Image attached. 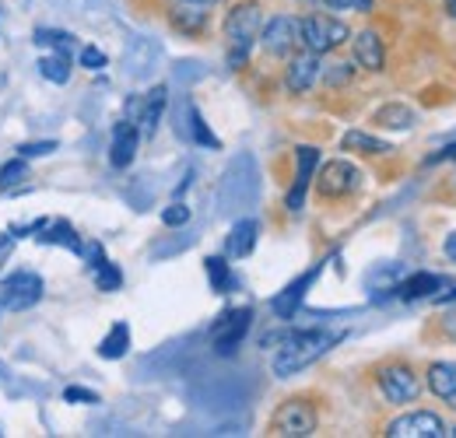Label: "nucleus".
Returning <instances> with one entry per match:
<instances>
[{
    "instance_id": "obj_1",
    "label": "nucleus",
    "mask_w": 456,
    "mask_h": 438,
    "mask_svg": "<svg viewBox=\"0 0 456 438\" xmlns=\"http://www.w3.org/2000/svg\"><path fill=\"white\" fill-rule=\"evenodd\" d=\"M338 340H341V333H334V329H298V333H291L281 340V347L274 354V376L278 379L298 376L302 369L316 365Z\"/></svg>"
},
{
    "instance_id": "obj_2",
    "label": "nucleus",
    "mask_w": 456,
    "mask_h": 438,
    "mask_svg": "<svg viewBox=\"0 0 456 438\" xmlns=\"http://www.w3.org/2000/svg\"><path fill=\"white\" fill-rule=\"evenodd\" d=\"M260 7L256 4H239L232 7L225 18V39H228V67H242L253 43L260 39Z\"/></svg>"
},
{
    "instance_id": "obj_3",
    "label": "nucleus",
    "mask_w": 456,
    "mask_h": 438,
    "mask_svg": "<svg viewBox=\"0 0 456 438\" xmlns=\"http://www.w3.org/2000/svg\"><path fill=\"white\" fill-rule=\"evenodd\" d=\"M249 327H253V309H249V305H239V309L222 312V320L211 329V347H215V354L232 358V354L242 347Z\"/></svg>"
},
{
    "instance_id": "obj_4",
    "label": "nucleus",
    "mask_w": 456,
    "mask_h": 438,
    "mask_svg": "<svg viewBox=\"0 0 456 438\" xmlns=\"http://www.w3.org/2000/svg\"><path fill=\"white\" fill-rule=\"evenodd\" d=\"M341 43H347V25L330 18V14H309L302 18V46L309 53H330Z\"/></svg>"
},
{
    "instance_id": "obj_5",
    "label": "nucleus",
    "mask_w": 456,
    "mask_h": 438,
    "mask_svg": "<svg viewBox=\"0 0 456 438\" xmlns=\"http://www.w3.org/2000/svg\"><path fill=\"white\" fill-rule=\"evenodd\" d=\"M43 277L32 274V271H14L11 277L0 280V305L11 309V312H25L32 305L43 302Z\"/></svg>"
},
{
    "instance_id": "obj_6",
    "label": "nucleus",
    "mask_w": 456,
    "mask_h": 438,
    "mask_svg": "<svg viewBox=\"0 0 456 438\" xmlns=\"http://www.w3.org/2000/svg\"><path fill=\"white\" fill-rule=\"evenodd\" d=\"M271 432L288 438H305L316 432V410L305 400H288L278 407V414L271 418Z\"/></svg>"
},
{
    "instance_id": "obj_7",
    "label": "nucleus",
    "mask_w": 456,
    "mask_h": 438,
    "mask_svg": "<svg viewBox=\"0 0 456 438\" xmlns=\"http://www.w3.org/2000/svg\"><path fill=\"white\" fill-rule=\"evenodd\" d=\"M260 43L271 56H288L295 46H302V18H291V14L271 18L260 32Z\"/></svg>"
},
{
    "instance_id": "obj_8",
    "label": "nucleus",
    "mask_w": 456,
    "mask_h": 438,
    "mask_svg": "<svg viewBox=\"0 0 456 438\" xmlns=\"http://www.w3.org/2000/svg\"><path fill=\"white\" fill-rule=\"evenodd\" d=\"M211 7H215V0H172V28L183 36H204V28L211 21Z\"/></svg>"
},
{
    "instance_id": "obj_9",
    "label": "nucleus",
    "mask_w": 456,
    "mask_h": 438,
    "mask_svg": "<svg viewBox=\"0 0 456 438\" xmlns=\"http://www.w3.org/2000/svg\"><path fill=\"white\" fill-rule=\"evenodd\" d=\"M316 186H320V197L341 200V197H351V193L362 186V172L351 162H330V165H323Z\"/></svg>"
},
{
    "instance_id": "obj_10",
    "label": "nucleus",
    "mask_w": 456,
    "mask_h": 438,
    "mask_svg": "<svg viewBox=\"0 0 456 438\" xmlns=\"http://www.w3.org/2000/svg\"><path fill=\"white\" fill-rule=\"evenodd\" d=\"M379 389L390 403H411L421 396V379L407 365H387L379 369Z\"/></svg>"
},
{
    "instance_id": "obj_11",
    "label": "nucleus",
    "mask_w": 456,
    "mask_h": 438,
    "mask_svg": "<svg viewBox=\"0 0 456 438\" xmlns=\"http://www.w3.org/2000/svg\"><path fill=\"white\" fill-rule=\"evenodd\" d=\"M387 435L390 438H439V435H446V428H443V421H439L436 414L418 410V414H403L397 421H390Z\"/></svg>"
},
{
    "instance_id": "obj_12",
    "label": "nucleus",
    "mask_w": 456,
    "mask_h": 438,
    "mask_svg": "<svg viewBox=\"0 0 456 438\" xmlns=\"http://www.w3.org/2000/svg\"><path fill=\"white\" fill-rule=\"evenodd\" d=\"M137 144H141V130L137 123L123 119L113 126V144H110V162L113 168H126V165L137 158Z\"/></svg>"
},
{
    "instance_id": "obj_13",
    "label": "nucleus",
    "mask_w": 456,
    "mask_h": 438,
    "mask_svg": "<svg viewBox=\"0 0 456 438\" xmlns=\"http://www.w3.org/2000/svg\"><path fill=\"white\" fill-rule=\"evenodd\" d=\"M450 288V277L446 274H414L407 277V280H397V298L403 302H418V298H436L439 291H446Z\"/></svg>"
},
{
    "instance_id": "obj_14",
    "label": "nucleus",
    "mask_w": 456,
    "mask_h": 438,
    "mask_svg": "<svg viewBox=\"0 0 456 438\" xmlns=\"http://www.w3.org/2000/svg\"><path fill=\"white\" fill-rule=\"evenodd\" d=\"M320 271H323V267H313L309 274H302L298 280H291L285 291H281V295H278V298L271 302V309H274V316H278V320H291V316L298 312V305H302L305 291L313 288V280L320 277Z\"/></svg>"
},
{
    "instance_id": "obj_15",
    "label": "nucleus",
    "mask_w": 456,
    "mask_h": 438,
    "mask_svg": "<svg viewBox=\"0 0 456 438\" xmlns=\"http://www.w3.org/2000/svg\"><path fill=\"white\" fill-rule=\"evenodd\" d=\"M316 162H320V151L316 148H298V172H295V186L288 193V211H302L305 190H309L313 172H316Z\"/></svg>"
},
{
    "instance_id": "obj_16",
    "label": "nucleus",
    "mask_w": 456,
    "mask_h": 438,
    "mask_svg": "<svg viewBox=\"0 0 456 438\" xmlns=\"http://www.w3.org/2000/svg\"><path fill=\"white\" fill-rule=\"evenodd\" d=\"M256 239H260V224L253 218H242L232 224L228 231V242H225V253L232 260H246L253 249H256Z\"/></svg>"
},
{
    "instance_id": "obj_17",
    "label": "nucleus",
    "mask_w": 456,
    "mask_h": 438,
    "mask_svg": "<svg viewBox=\"0 0 456 438\" xmlns=\"http://www.w3.org/2000/svg\"><path fill=\"white\" fill-rule=\"evenodd\" d=\"M320 77V60H316V53H298L291 63H288V74H285V81H288V88L291 92H309L313 88V81Z\"/></svg>"
},
{
    "instance_id": "obj_18",
    "label": "nucleus",
    "mask_w": 456,
    "mask_h": 438,
    "mask_svg": "<svg viewBox=\"0 0 456 438\" xmlns=\"http://www.w3.org/2000/svg\"><path fill=\"white\" fill-rule=\"evenodd\" d=\"M155 60H159V46H155L151 39H137V43L126 50V56H123L130 77H148V74L155 70Z\"/></svg>"
},
{
    "instance_id": "obj_19",
    "label": "nucleus",
    "mask_w": 456,
    "mask_h": 438,
    "mask_svg": "<svg viewBox=\"0 0 456 438\" xmlns=\"http://www.w3.org/2000/svg\"><path fill=\"white\" fill-rule=\"evenodd\" d=\"M428 389L450 407H456V361H436L428 369Z\"/></svg>"
},
{
    "instance_id": "obj_20",
    "label": "nucleus",
    "mask_w": 456,
    "mask_h": 438,
    "mask_svg": "<svg viewBox=\"0 0 456 438\" xmlns=\"http://www.w3.org/2000/svg\"><path fill=\"white\" fill-rule=\"evenodd\" d=\"M166 102H169V92H166L162 85L151 88V92L144 95V102H141V110H137V123L144 126V134H155V130H159L162 112H166Z\"/></svg>"
},
{
    "instance_id": "obj_21",
    "label": "nucleus",
    "mask_w": 456,
    "mask_h": 438,
    "mask_svg": "<svg viewBox=\"0 0 456 438\" xmlns=\"http://www.w3.org/2000/svg\"><path fill=\"white\" fill-rule=\"evenodd\" d=\"M354 60L365 67V70H383V39L376 32H358L354 36Z\"/></svg>"
},
{
    "instance_id": "obj_22",
    "label": "nucleus",
    "mask_w": 456,
    "mask_h": 438,
    "mask_svg": "<svg viewBox=\"0 0 456 438\" xmlns=\"http://www.w3.org/2000/svg\"><path fill=\"white\" fill-rule=\"evenodd\" d=\"M126 351H130V327H126V323H116V327L102 337L99 354H102V358H110V361H116V358H123Z\"/></svg>"
},
{
    "instance_id": "obj_23",
    "label": "nucleus",
    "mask_w": 456,
    "mask_h": 438,
    "mask_svg": "<svg viewBox=\"0 0 456 438\" xmlns=\"http://www.w3.org/2000/svg\"><path fill=\"white\" fill-rule=\"evenodd\" d=\"M344 151L387 155V151H394V148H390V144H383V141H376V137H369V134H362V130H351V134H344Z\"/></svg>"
},
{
    "instance_id": "obj_24",
    "label": "nucleus",
    "mask_w": 456,
    "mask_h": 438,
    "mask_svg": "<svg viewBox=\"0 0 456 438\" xmlns=\"http://www.w3.org/2000/svg\"><path fill=\"white\" fill-rule=\"evenodd\" d=\"M376 123L379 126H390V130H411L414 126V112L407 106H383L376 112Z\"/></svg>"
},
{
    "instance_id": "obj_25",
    "label": "nucleus",
    "mask_w": 456,
    "mask_h": 438,
    "mask_svg": "<svg viewBox=\"0 0 456 438\" xmlns=\"http://www.w3.org/2000/svg\"><path fill=\"white\" fill-rule=\"evenodd\" d=\"M39 74L46 77V81H53V85H67L70 81V60L67 56H43L39 60Z\"/></svg>"
},
{
    "instance_id": "obj_26",
    "label": "nucleus",
    "mask_w": 456,
    "mask_h": 438,
    "mask_svg": "<svg viewBox=\"0 0 456 438\" xmlns=\"http://www.w3.org/2000/svg\"><path fill=\"white\" fill-rule=\"evenodd\" d=\"M186 119H190V134H193L197 144H204V148H222V141L208 130V123H204V116L197 112V106H186Z\"/></svg>"
},
{
    "instance_id": "obj_27",
    "label": "nucleus",
    "mask_w": 456,
    "mask_h": 438,
    "mask_svg": "<svg viewBox=\"0 0 456 438\" xmlns=\"http://www.w3.org/2000/svg\"><path fill=\"white\" fill-rule=\"evenodd\" d=\"M39 242H53V246H67V249H74V253H81V239L74 235V228H70L67 221H57L50 235H39Z\"/></svg>"
},
{
    "instance_id": "obj_28",
    "label": "nucleus",
    "mask_w": 456,
    "mask_h": 438,
    "mask_svg": "<svg viewBox=\"0 0 456 438\" xmlns=\"http://www.w3.org/2000/svg\"><path fill=\"white\" fill-rule=\"evenodd\" d=\"M208 277H211V288H215L218 295L235 284V280H232V271H228V264L222 256H208Z\"/></svg>"
},
{
    "instance_id": "obj_29",
    "label": "nucleus",
    "mask_w": 456,
    "mask_h": 438,
    "mask_svg": "<svg viewBox=\"0 0 456 438\" xmlns=\"http://www.w3.org/2000/svg\"><path fill=\"white\" fill-rule=\"evenodd\" d=\"M95 284H99V291H119V284H123L119 267L110 264V260H99L95 264Z\"/></svg>"
},
{
    "instance_id": "obj_30",
    "label": "nucleus",
    "mask_w": 456,
    "mask_h": 438,
    "mask_svg": "<svg viewBox=\"0 0 456 438\" xmlns=\"http://www.w3.org/2000/svg\"><path fill=\"white\" fill-rule=\"evenodd\" d=\"M36 43H39V46H53V50H57L60 56H67V60H70V46H74V43H70V36H67V32H53V28H43V32L36 36Z\"/></svg>"
},
{
    "instance_id": "obj_31",
    "label": "nucleus",
    "mask_w": 456,
    "mask_h": 438,
    "mask_svg": "<svg viewBox=\"0 0 456 438\" xmlns=\"http://www.w3.org/2000/svg\"><path fill=\"white\" fill-rule=\"evenodd\" d=\"M25 175H28V165H25V158L7 162L4 168H0V190H14V186H18Z\"/></svg>"
},
{
    "instance_id": "obj_32",
    "label": "nucleus",
    "mask_w": 456,
    "mask_h": 438,
    "mask_svg": "<svg viewBox=\"0 0 456 438\" xmlns=\"http://www.w3.org/2000/svg\"><path fill=\"white\" fill-rule=\"evenodd\" d=\"M190 218H193V211L186 204H172V207L162 211V224H169V228H183Z\"/></svg>"
},
{
    "instance_id": "obj_33",
    "label": "nucleus",
    "mask_w": 456,
    "mask_h": 438,
    "mask_svg": "<svg viewBox=\"0 0 456 438\" xmlns=\"http://www.w3.org/2000/svg\"><path fill=\"white\" fill-rule=\"evenodd\" d=\"M81 67H88V70H102V67H106V53H102L99 46H85V50H81Z\"/></svg>"
},
{
    "instance_id": "obj_34",
    "label": "nucleus",
    "mask_w": 456,
    "mask_h": 438,
    "mask_svg": "<svg viewBox=\"0 0 456 438\" xmlns=\"http://www.w3.org/2000/svg\"><path fill=\"white\" fill-rule=\"evenodd\" d=\"M63 400L67 403H99V396L92 389H81V385H67L63 389Z\"/></svg>"
},
{
    "instance_id": "obj_35",
    "label": "nucleus",
    "mask_w": 456,
    "mask_h": 438,
    "mask_svg": "<svg viewBox=\"0 0 456 438\" xmlns=\"http://www.w3.org/2000/svg\"><path fill=\"white\" fill-rule=\"evenodd\" d=\"M323 7H334V11H372V0H323Z\"/></svg>"
},
{
    "instance_id": "obj_36",
    "label": "nucleus",
    "mask_w": 456,
    "mask_h": 438,
    "mask_svg": "<svg viewBox=\"0 0 456 438\" xmlns=\"http://www.w3.org/2000/svg\"><path fill=\"white\" fill-rule=\"evenodd\" d=\"M18 151H21V158H39V155H53V151H57V141H43V144H21Z\"/></svg>"
},
{
    "instance_id": "obj_37",
    "label": "nucleus",
    "mask_w": 456,
    "mask_h": 438,
    "mask_svg": "<svg viewBox=\"0 0 456 438\" xmlns=\"http://www.w3.org/2000/svg\"><path fill=\"white\" fill-rule=\"evenodd\" d=\"M436 162H456V141L453 144H446V151H439V155L428 158V165H436Z\"/></svg>"
},
{
    "instance_id": "obj_38",
    "label": "nucleus",
    "mask_w": 456,
    "mask_h": 438,
    "mask_svg": "<svg viewBox=\"0 0 456 438\" xmlns=\"http://www.w3.org/2000/svg\"><path fill=\"white\" fill-rule=\"evenodd\" d=\"M11 246H14V235H0V264H7Z\"/></svg>"
},
{
    "instance_id": "obj_39",
    "label": "nucleus",
    "mask_w": 456,
    "mask_h": 438,
    "mask_svg": "<svg viewBox=\"0 0 456 438\" xmlns=\"http://www.w3.org/2000/svg\"><path fill=\"white\" fill-rule=\"evenodd\" d=\"M443 253H446V256H450V260L456 264V231L450 235V239H446V242H443Z\"/></svg>"
},
{
    "instance_id": "obj_40",
    "label": "nucleus",
    "mask_w": 456,
    "mask_h": 438,
    "mask_svg": "<svg viewBox=\"0 0 456 438\" xmlns=\"http://www.w3.org/2000/svg\"><path fill=\"white\" fill-rule=\"evenodd\" d=\"M436 302H439V305H453V302H456V288H453V291H443V295H436Z\"/></svg>"
},
{
    "instance_id": "obj_41",
    "label": "nucleus",
    "mask_w": 456,
    "mask_h": 438,
    "mask_svg": "<svg viewBox=\"0 0 456 438\" xmlns=\"http://www.w3.org/2000/svg\"><path fill=\"white\" fill-rule=\"evenodd\" d=\"M446 11H450V14L456 18V0H446Z\"/></svg>"
},
{
    "instance_id": "obj_42",
    "label": "nucleus",
    "mask_w": 456,
    "mask_h": 438,
    "mask_svg": "<svg viewBox=\"0 0 456 438\" xmlns=\"http://www.w3.org/2000/svg\"><path fill=\"white\" fill-rule=\"evenodd\" d=\"M0 383H4V365H0Z\"/></svg>"
}]
</instances>
